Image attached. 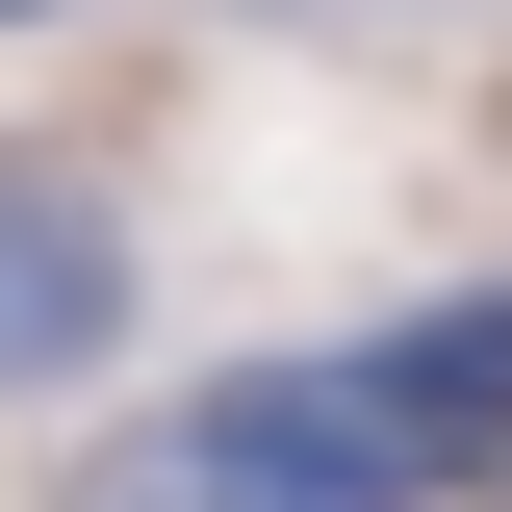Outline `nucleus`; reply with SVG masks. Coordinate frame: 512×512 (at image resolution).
<instances>
[{
  "label": "nucleus",
  "instance_id": "5",
  "mask_svg": "<svg viewBox=\"0 0 512 512\" xmlns=\"http://www.w3.org/2000/svg\"><path fill=\"white\" fill-rule=\"evenodd\" d=\"M0 26H52V0H0Z\"/></svg>",
  "mask_w": 512,
  "mask_h": 512
},
{
  "label": "nucleus",
  "instance_id": "2",
  "mask_svg": "<svg viewBox=\"0 0 512 512\" xmlns=\"http://www.w3.org/2000/svg\"><path fill=\"white\" fill-rule=\"evenodd\" d=\"M103 359H128V205L0 154V384H103Z\"/></svg>",
  "mask_w": 512,
  "mask_h": 512
},
{
  "label": "nucleus",
  "instance_id": "1",
  "mask_svg": "<svg viewBox=\"0 0 512 512\" xmlns=\"http://www.w3.org/2000/svg\"><path fill=\"white\" fill-rule=\"evenodd\" d=\"M154 436L231 461V487H282V512H461V487H436V436L359 384V333H333V359H205Z\"/></svg>",
  "mask_w": 512,
  "mask_h": 512
},
{
  "label": "nucleus",
  "instance_id": "3",
  "mask_svg": "<svg viewBox=\"0 0 512 512\" xmlns=\"http://www.w3.org/2000/svg\"><path fill=\"white\" fill-rule=\"evenodd\" d=\"M359 384L436 436V487H461V512L512 487V282H461V308H384V333H359Z\"/></svg>",
  "mask_w": 512,
  "mask_h": 512
},
{
  "label": "nucleus",
  "instance_id": "4",
  "mask_svg": "<svg viewBox=\"0 0 512 512\" xmlns=\"http://www.w3.org/2000/svg\"><path fill=\"white\" fill-rule=\"evenodd\" d=\"M103 512H282V487H231V461H180V436H128V461H103Z\"/></svg>",
  "mask_w": 512,
  "mask_h": 512
}]
</instances>
